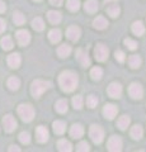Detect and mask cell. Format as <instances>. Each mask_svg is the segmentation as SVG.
I'll list each match as a JSON object with an SVG mask.
<instances>
[{
    "label": "cell",
    "mask_w": 146,
    "mask_h": 152,
    "mask_svg": "<svg viewBox=\"0 0 146 152\" xmlns=\"http://www.w3.org/2000/svg\"><path fill=\"white\" fill-rule=\"evenodd\" d=\"M80 28H78L76 26H71V27H69L67 28V31H66V36L69 39H71L73 42H76L79 38H80Z\"/></svg>",
    "instance_id": "12"
},
{
    "label": "cell",
    "mask_w": 146,
    "mask_h": 152,
    "mask_svg": "<svg viewBox=\"0 0 146 152\" xmlns=\"http://www.w3.org/2000/svg\"><path fill=\"white\" fill-rule=\"evenodd\" d=\"M108 150L112 152H120L122 150V140L118 136H112L108 140Z\"/></svg>",
    "instance_id": "6"
},
{
    "label": "cell",
    "mask_w": 146,
    "mask_h": 152,
    "mask_svg": "<svg viewBox=\"0 0 146 152\" xmlns=\"http://www.w3.org/2000/svg\"><path fill=\"white\" fill-rule=\"evenodd\" d=\"M13 20H14L15 24L22 26V24H24V23H26V17L23 15L21 12H14V14H13Z\"/></svg>",
    "instance_id": "29"
},
{
    "label": "cell",
    "mask_w": 146,
    "mask_h": 152,
    "mask_svg": "<svg viewBox=\"0 0 146 152\" xmlns=\"http://www.w3.org/2000/svg\"><path fill=\"white\" fill-rule=\"evenodd\" d=\"M114 56H116V60L118 61V62H125V60H126V55H125V52L123 51H116V53H114Z\"/></svg>",
    "instance_id": "40"
},
{
    "label": "cell",
    "mask_w": 146,
    "mask_h": 152,
    "mask_svg": "<svg viewBox=\"0 0 146 152\" xmlns=\"http://www.w3.org/2000/svg\"><path fill=\"white\" fill-rule=\"evenodd\" d=\"M107 13L109 14L112 18H117L120 15V13H121V9H120L118 5H111V7H108Z\"/></svg>",
    "instance_id": "33"
},
{
    "label": "cell",
    "mask_w": 146,
    "mask_h": 152,
    "mask_svg": "<svg viewBox=\"0 0 146 152\" xmlns=\"http://www.w3.org/2000/svg\"><path fill=\"white\" fill-rule=\"evenodd\" d=\"M33 1H41V0H33Z\"/></svg>",
    "instance_id": "47"
},
{
    "label": "cell",
    "mask_w": 146,
    "mask_h": 152,
    "mask_svg": "<svg viewBox=\"0 0 146 152\" xmlns=\"http://www.w3.org/2000/svg\"><path fill=\"white\" fill-rule=\"evenodd\" d=\"M52 126H54V131L56 134H62V133L66 131V124H65V122H62V121H55Z\"/></svg>",
    "instance_id": "18"
},
{
    "label": "cell",
    "mask_w": 146,
    "mask_h": 152,
    "mask_svg": "<svg viewBox=\"0 0 146 152\" xmlns=\"http://www.w3.org/2000/svg\"><path fill=\"white\" fill-rule=\"evenodd\" d=\"M109 1H114V0H106V3H109Z\"/></svg>",
    "instance_id": "46"
},
{
    "label": "cell",
    "mask_w": 146,
    "mask_h": 152,
    "mask_svg": "<svg viewBox=\"0 0 146 152\" xmlns=\"http://www.w3.org/2000/svg\"><path fill=\"white\" fill-rule=\"evenodd\" d=\"M57 147H59V150L62 151V152H70L73 150L71 143H70L69 141H66V140H60L57 142Z\"/></svg>",
    "instance_id": "22"
},
{
    "label": "cell",
    "mask_w": 146,
    "mask_h": 152,
    "mask_svg": "<svg viewBox=\"0 0 146 152\" xmlns=\"http://www.w3.org/2000/svg\"><path fill=\"white\" fill-rule=\"evenodd\" d=\"M17 39H18V43L21 46H27L31 41V34L28 31H18L17 32Z\"/></svg>",
    "instance_id": "10"
},
{
    "label": "cell",
    "mask_w": 146,
    "mask_h": 152,
    "mask_svg": "<svg viewBox=\"0 0 146 152\" xmlns=\"http://www.w3.org/2000/svg\"><path fill=\"white\" fill-rule=\"evenodd\" d=\"M117 112H118V109H117L116 105H113V104H107L103 108V114H104V117L108 118V119H113L117 115Z\"/></svg>",
    "instance_id": "13"
},
{
    "label": "cell",
    "mask_w": 146,
    "mask_h": 152,
    "mask_svg": "<svg viewBox=\"0 0 146 152\" xmlns=\"http://www.w3.org/2000/svg\"><path fill=\"white\" fill-rule=\"evenodd\" d=\"M3 126H4V129H5V132H8V133L13 132L17 128L15 118H14L12 114H8V115H5L3 118Z\"/></svg>",
    "instance_id": "7"
},
{
    "label": "cell",
    "mask_w": 146,
    "mask_h": 152,
    "mask_svg": "<svg viewBox=\"0 0 146 152\" xmlns=\"http://www.w3.org/2000/svg\"><path fill=\"white\" fill-rule=\"evenodd\" d=\"M87 104L89 108H95L98 105V98L94 96V95H89L87 99Z\"/></svg>",
    "instance_id": "36"
},
{
    "label": "cell",
    "mask_w": 146,
    "mask_h": 152,
    "mask_svg": "<svg viewBox=\"0 0 146 152\" xmlns=\"http://www.w3.org/2000/svg\"><path fill=\"white\" fill-rule=\"evenodd\" d=\"M70 53H71V47H70L69 45H61L57 48V55L61 57V58L67 57Z\"/></svg>",
    "instance_id": "19"
},
{
    "label": "cell",
    "mask_w": 146,
    "mask_h": 152,
    "mask_svg": "<svg viewBox=\"0 0 146 152\" xmlns=\"http://www.w3.org/2000/svg\"><path fill=\"white\" fill-rule=\"evenodd\" d=\"M9 151H10V152H13V151L19 152V151H21V148H19L18 146H10V147H9Z\"/></svg>",
    "instance_id": "44"
},
{
    "label": "cell",
    "mask_w": 146,
    "mask_h": 152,
    "mask_svg": "<svg viewBox=\"0 0 146 152\" xmlns=\"http://www.w3.org/2000/svg\"><path fill=\"white\" fill-rule=\"evenodd\" d=\"M36 136H37V141L41 142V143H45L48 140V131H47L46 127L40 126L36 131Z\"/></svg>",
    "instance_id": "11"
},
{
    "label": "cell",
    "mask_w": 146,
    "mask_h": 152,
    "mask_svg": "<svg viewBox=\"0 0 146 152\" xmlns=\"http://www.w3.org/2000/svg\"><path fill=\"white\" fill-rule=\"evenodd\" d=\"M18 114L23 122H31L34 118V109L29 104H21L18 107Z\"/></svg>",
    "instance_id": "3"
},
{
    "label": "cell",
    "mask_w": 146,
    "mask_h": 152,
    "mask_svg": "<svg viewBox=\"0 0 146 152\" xmlns=\"http://www.w3.org/2000/svg\"><path fill=\"white\" fill-rule=\"evenodd\" d=\"M131 137L134 140H141V137H142V128H141V126L136 124L135 127H132V129H131Z\"/></svg>",
    "instance_id": "28"
},
{
    "label": "cell",
    "mask_w": 146,
    "mask_h": 152,
    "mask_svg": "<svg viewBox=\"0 0 146 152\" xmlns=\"http://www.w3.org/2000/svg\"><path fill=\"white\" fill-rule=\"evenodd\" d=\"M70 134H71L73 138H80L84 134V128L81 124H74L70 129Z\"/></svg>",
    "instance_id": "16"
},
{
    "label": "cell",
    "mask_w": 146,
    "mask_h": 152,
    "mask_svg": "<svg viewBox=\"0 0 146 152\" xmlns=\"http://www.w3.org/2000/svg\"><path fill=\"white\" fill-rule=\"evenodd\" d=\"M5 28H7L5 22H4V19L0 18V33H3L4 31H5Z\"/></svg>",
    "instance_id": "42"
},
{
    "label": "cell",
    "mask_w": 146,
    "mask_h": 152,
    "mask_svg": "<svg viewBox=\"0 0 146 152\" xmlns=\"http://www.w3.org/2000/svg\"><path fill=\"white\" fill-rule=\"evenodd\" d=\"M76 58L79 60V62L84 67H87V66L90 65V58H89L87 52H84L83 50H78L76 51Z\"/></svg>",
    "instance_id": "14"
},
{
    "label": "cell",
    "mask_w": 146,
    "mask_h": 152,
    "mask_svg": "<svg viewBox=\"0 0 146 152\" xmlns=\"http://www.w3.org/2000/svg\"><path fill=\"white\" fill-rule=\"evenodd\" d=\"M50 83L48 81H43V80H34L32 83V86H31V93L34 98H40L42 94H43L47 89L50 88Z\"/></svg>",
    "instance_id": "2"
},
{
    "label": "cell",
    "mask_w": 146,
    "mask_h": 152,
    "mask_svg": "<svg viewBox=\"0 0 146 152\" xmlns=\"http://www.w3.org/2000/svg\"><path fill=\"white\" fill-rule=\"evenodd\" d=\"M89 134H90V138H92V141H93L95 145L102 143L103 138H104V132H103V129H102L99 126H95V124L90 127Z\"/></svg>",
    "instance_id": "4"
},
{
    "label": "cell",
    "mask_w": 146,
    "mask_h": 152,
    "mask_svg": "<svg viewBox=\"0 0 146 152\" xmlns=\"http://www.w3.org/2000/svg\"><path fill=\"white\" fill-rule=\"evenodd\" d=\"M32 27H33L36 31H38V32L43 31V29H45L43 19H42V18H36V19H33V20H32Z\"/></svg>",
    "instance_id": "31"
},
{
    "label": "cell",
    "mask_w": 146,
    "mask_h": 152,
    "mask_svg": "<svg viewBox=\"0 0 146 152\" xmlns=\"http://www.w3.org/2000/svg\"><path fill=\"white\" fill-rule=\"evenodd\" d=\"M125 45L128 47L130 50H132V51L137 48V42H135L134 39H131V38H126V39H125Z\"/></svg>",
    "instance_id": "39"
},
{
    "label": "cell",
    "mask_w": 146,
    "mask_h": 152,
    "mask_svg": "<svg viewBox=\"0 0 146 152\" xmlns=\"http://www.w3.org/2000/svg\"><path fill=\"white\" fill-rule=\"evenodd\" d=\"M85 10L88 13H95L98 10V1L97 0H88L85 3Z\"/></svg>",
    "instance_id": "26"
},
{
    "label": "cell",
    "mask_w": 146,
    "mask_h": 152,
    "mask_svg": "<svg viewBox=\"0 0 146 152\" xmlns=\"http://www.w3.org/2000/svg\"><path fill=\"white\" fill-rule=\"evenodd\" d=\"M8 86H9V89L10 90H18L19 89V86H21V80L18 79V77H10L8 80Z\"/></svg>",
    "instance_id": "30"
},
{
    "label": "cell",
    "mask_w": 146,
    "mask_h": 152,
    "mask_svg": "<svg viewBox=\"0 0 146 152\" xmlns=\"http://www.w3.org/2000/svg\"><path fill=\"white\" fill-rule=\"evenodd\" d=\"M94 55H95V58L98 61H101V62H103V61H106L108 58V55H109V50L107 48V46L104 45H97L95 50H94Z\"/></svg>",
    "instance_id": "5"
},
{
    "label": "cell",
    "mask_w": 146,
    "mask_h": 152,
    "mask_svg": "<svg viewBox=\"0 0 146 152\" xmlns=\"http://www.w3.org/2000/svg\"><path fill=\"white\" fill-rule=\"evenodd\" d=\"M47 18H48V20L52 23V24H59V23L61 22V14L59 12H55V10L48 12Z\"/></svg>",
    "instance_id": "20"
},
{
    "label": "cell",
    "mask_w": 146,
    "mask_h": 152,
    "mask_svg": "<svg viewBox=\"0 0 146 152\" xmlns=\"http://www.w3.org/2000/svg\"><path fill=\"white\" fill-rule=\"evenodd\" d=\"M122 94V86L121 84L118 83H112L109 86H108V95L111 98H114V99H118Z\"/></svg>",
    "instance_id": "9"
},
{
    "label": "cell",
    "mask_w": 146,
    "mask_h": 152,
    "mask_svg": "<svg viewBox=\"0 0 146 152\" xmlns=\"http://www.w3.org/2000/svg\"><path fill=\"white\" fill-rule=\"evenodd\" d=\"M132 32L135 33L136 36H142L145 33V27L142 24V22H135L132 24Z\"/></svg>",
    "instance_id": "24"
},
{
    "label": "cell",
    "mask_w": 146,
    "mask_h": 152,
    "mask_svg": "<svg viewBox=\"0 0 146 152\" xmlns=\"http://www.w3.org/2000/svg\"><path fill=\"white\" fill-rule=\"evenodd\" d=\"M73 105L75 109H81L83 108V98L81 96H74L73 98Z\"/></svg>",
    "instance_id": "37"
},
{
    "label": "cell",
    "mask_w": 146,
    "mask_h": 152,
    "mask_svg": "<svg viewBox=\"0 0 146 152\" xmlns=\"http://www.w3.org/2000/svg\"><path fill=\"white\" fill-rule=\"evenodd\" d=\"M0 45H1V47L5 51L12 50L13 46H14V43H13V41H12L10 37H4V38H1V41H0Z\"/></svg>",
    "instance_id": "27"
},
{
    "label": "cell",
    "mask_w": 146,
    "mask_h": 152,
    "mask_svg": "<svg viewBox=\"0 0 146 152\" xmlns=\"http://www.w3.org/2000/svg\"><path fill=\"white\" fill-rule=\"evenodd\" d=\"M4 12H5V4L0 0V13H4Z\"/></svg>",
    "instance_id": "45"
},
{
    "label": "cell",
    "mask_w": 146,
    "mask_h": 152,
    "mask_svg": "<svg viewBox=\"0 0 146 152\" xmlns=\"http://www.w3.org/2000/svg\"><path fill=\"white\" fill-rule=\"evenodd\" d=\"M141 57L139 55H132V56H130V58H128V65L131 66L132 69H139L140 66H141Z\"/></svg>",
    "instance_id": "21"
},
{
    "label": "cell",
    "mask_w": 146,
    "mask_h": 152,
    "mask_svg": "<svg viewBox=\"0 0 146 152\" xmlns=\"http://www.w3.org/2000/svg\"><path fill=\"white\" fill-rule=\"evenodd\" d=\"M50 1H51V4H54V5H57V7H60L61 4H62L64 0H50Z\"/></svg>",
    "instance_id": "43"
},
{
    "label": "cell",
    "mask_w": 146,
    "mask_h": 152,
    "mask_svg": "<svg viewBox=\"0 0 146 152\" xmlns=\"http://www.w3.org/2000/svg\"><path fill=\"white\" fill-rule=\"evenodd\" d=\"M78 81H79L78 75L73 72V71H64V72H61V75L59 76L60 86L66 93L74 91L78 86Z\"/></svg>",
    "instance_id": "1"
},
{
    "label": "cell",
    "mask_w": 146,
    "mask_h": 152,
    "mask_svg": "<svg viewBox=\"0 0 146 152\" xmlns=\"http://www.w3.org/2000/svg\"><path fill=\"white\" fill-rule=\"evenodd\" d=\"M90 76L93 80H101L103 76V70L101 67H93L90 71Z\"/></svg>",
    "instance_id": "34"
},
{
    "label": "cell",
    "mask_w": 146,
    "mask_h": 152,
    "mask_svg": "<svg viewBox=\"0 0 146 152\" xmlns=\"http://www.w3.org/2000/svg\"><path fill=\"white\" fill-rule=\"evenodd\" d=\"M130 123H131V119H130L128 115H122L120 119H118V122H117V126H118L120 129L125 131L126 128L130 126Z\"/></svg>",
    "instance_id": "23"
},
{
    "label": "cell",
    "mask_w": 146,
    "mask_h": 152,
    "mask_svg": "<svg viewBox=\"0 0 146 152\" xmlns=\"http://www.w3.org/2000/svg\"><path fill=\"white\" fill-rule=\"evenodd\" d=\"M76 150L80 152H88L89 151V145L87 142H80V143L76 146Z\"/></svg>",
    "instance_id": "41"
},
{
    "label": "cell",
    "mask_w": 146,
    "mask_h": 152,
    "mask_svg": "<svg viewBox=\"0 0 146 152\" xmlns=\"http://www.w3.org/2000/svg\"><path fill=\"white\" fill-rule=\"evenodd\" d=\"M56 110L59 113H66L67 112V100L65 99H61L56 103Z\"/></svg>",
    "instance_id": "32"
},
{
    "label": "cell",
    "mask_w": 146,
    "mask_h": 152,
    "mask_svg": "<svg viewBox=\"0 0 146 152\" xmlns=\"http://www.w3.org/2000/svg\"><path fill=\"white\" fill-rule=\"evenodd\" d=\"M67 8L71 12H76L80 8V1L79 0H67Z\"/></svg>",
    "instance_id": "35"
},
{
    "label": "cell",
    "mask_w": 146,
    "mask_h": 152,
    "mask_svg": "<svg viewBox=\"0 0 146 152\" xmlns=\"http://www.w3.org/2000/svg\"><path fill=\"white\" fill-rule=\"evenodd\" d=\"M8 65L12 69H18L21 65V56L18 53H12L10 56H8Z\"/></svg>",
    "instance_id": "15"
},
{
    "label": "cell",
    "mask_w": 146,
    "mask_h": 152,
    "mask_svg": "<svg viewBox=\"0 0 146 152\" xmlns=\"http://www.w3.org/2000/svg\"><path fill=\"white\" fill-rule=\"evenodd\" d=\"M48 38H50V41L52 42V43H57V42H60L61 41V32H60V29H52V31H50Z\"/></svg>",
    "instance_id": "25"
},
{
    "label": "cell",
    "mask_w": 146,
    "mask_h": 152,
    "mask_svg": "<svg viewBox=\"0 0 146 152\" xmlns=\"http://www.w3.org/2000/svg\"><path fill=\"white\" fill-rule=\"evenodd\" d=\"M19 141L22 142L23 145H28L31 142V137H29V133L27 132H22L19 134Z\"/></svg>",
    "instance_id": "38"
},
{
    "label": "cell",
    "mask_w": 146,
    "mask_h": 152,
    "mask_svg": "<svg viewBox=\"0 0 146 152\" xmlns=\"http://www.w3.org/2000/svg\"><path fill=\"white\" fill-rule=\"evenodd\" d=\"M93 26L97 28V29H106V28L108 27V22H107V19L104 17H97L95 19H94V22H93Z\"/></svg>",
    "instance_id": "17"
},
{
    "label": "cell",
    "mask_w": 146,
    "mask_h": 152,
    "mask_svg": "<svg viewBox=\"0 0 146 152\" xmlns=\"http://www.w3.org/2000/svg\"><path fill=\"white\" fill-rule=\"evenodd\" d=\"M128 93L131 95V98L141 99V98H142V95H144V89H142V86H141L140 84L132 83L130 85V88H128Z\"/></svg>",
    "instance_id": "8"
}]
</instances>
